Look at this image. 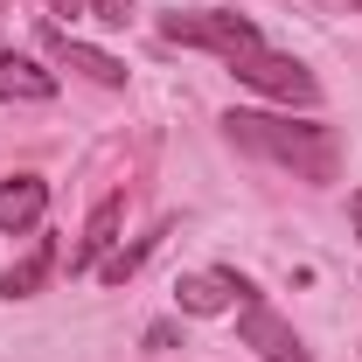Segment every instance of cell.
I'll list each match as a JSON object with an SVG mask.
<instances>
[{
  "mask_svg": "<svg viewBox=\"0 0 362 362\" xmlns=\"http://www.w3.org/2000/svg\"><path fill=\"white\" fill-rule=\"evenodd\" d=\"M160 35L181 49H209V56H244L258 49V21L237 14V7H195V14H160Z\"/></svg>",
  "mask_w": 362,
  "mask_h": 362,
  "instance_id": "obj_2",
  "label": "cell"
},
{
  "mask_svg": "<svg viewBox=\"0 0 362 362\" xmlns=\"http://www.w3.org/2000/svg\"><path fill=\"white\" fill-rule=\"evenodd\" d=\"M356 7H362V0H356Z\"/></svg>",
  "mask_w": 362,
  "mask_h": 362,
  "instance_id": "obj_16",
  "label": "cell"
},
{
  "mask_svg": "<svg viewBox=\"0 0 362 362\" xmlns=\"http://www.w3.org/2000/svg\"><path fill=\"white\" fill-rule=\"evenodd\" d=\"M237 341H244V349H258L265 362H314V356H307V341H300V334H293L286 320L272 314L258 293H251V300L237 307Z\"/></svg>",
  "mask_w": 362,
  "mask_h": 362,
  "instance_id": "obj_4",
  "label": "cell"
},
{
  "mask_svg": "<svg viewBox=\"0 0 362 362\" xmlns=\"http://www.w3.org/2000/svg\"><path fill=\"white\" fill-rule=\"evenodd\" d=\"M0 98L7 105H49L56 98V70H42V63H28V56H0Z\"/></svg>",
  "mask_w": 362,
  "mask_h": 362,
  "instance_id": "obj_8",
  "label": "cell"
},
{
  "mask_svg": "<svg viewBox=\"0 0 362 362\" xmlns=\"http://www.w3.org/2000/svg\"><path fill=\"white\" fill-rule=\"evenodd\" d=\"M160 237H168V230H153V237H139V244H126L119 258H105V265H98V279H105V286H126V279H133V272L146 265V258H153V244H160Z\"/></svg>",
  "mask_w": 362,
  "mask_h": 362,
  "instance_id": "obj_11",
  "label": "cell"
},
{
  "mask_svg": "<svg viewBox=\"0 0 362 362\" xmlns=\"http://www.w3.org/2000/svg\"><path fill=\"white\" fill-rule=\"evenodd\" d=\"M223 133L272 168H293L300 181H334L341 175V139L320 119H279V112H223Z\"/></svg>",
  "mask_w": 362,
  "mask_h": 362,
  "instance_id": "obj_1",
  "label": "cell"
},
{
  "mask_svg": "<svg viewBox=\"0 0 362 362\" xmlns=\"http://www.w3.org/2000/svg\"><path fill=\"white\" fill-rule=\"evenodd\" d=\"M175 300H181V314L209 320V314L244 307V300H251V279H237V272H188V279L175 286Z\"/></svg>",
  "mask_w": 362,
  "mask_h": 362,
  "instance_id": "obj_5",
  "label": "cell"
},
{
  "mask_svg": "<svg viewBox=\"0 0 362 362\" xmlns=\"http://www.w3.org/2000/svg\"><path fill=\"white\" fill-rule=\"evenodd\" d=\"M42 209H49V181L42 175H7V181H0V237L35 230Z\"/></svg>",
  "mask_w": 362,
  "mask_h": 362,
  "instance_id": "obj_6",
  "label": "cell"
},
{
  "mask_svg": "<svg viewBox=\"0 0 362 362\" xmlns=\"http://www.w3.org/2000/svg\"><path fill=\"white\" fill-rule=\"evenodd\" d=\"M349 216H356V237H362V188L349 195Z\"/></svg>",
  "mask_w": 362,
  "mask_h": 362,
  "instance_id": "obj_15",
  "label": "cell"
},
{
  "mask_svg": "<svg viewBox=\"0 0 362 362\" xmlns=\"http://www.w3.org/2000/svg\"><path fill=\"white\" fill-rule=\"evenodd\" d=\"M49 272H56V244H49V237H35V244L14 258V265L0 272V300H35Z\"/></svg>",
  "mask_w": 362,
  "mask_h": 362,
  "instance_id": "obj_9",
  "label": "cell"
},
{
  "mask_svg": "<svg viewBox=\"0 0 362 362\" xmlns=\"http://www.w3.org/2000/svg\"><path fill=\"white\" fill-rule=\"evenodd\" d=\"M146 349H175V320H153L146 327Z\"/></svg>",
  "mask_w": 362,
  "mask_h": 362,
  "instance_id": "obj_13",
  "label": "cell"
},
{
  "mask_svg": "<svg viewBox=\"0 0 362 362\" xmlns=\"http://www.w3.org/2000/svg\"><path fill=\"white\" fill-rule=\"evenodd\" d=\"M49 49H56V56H63L70 70H84L90 84H105V90H119V84H126V63H119L112 49H90V42H70V35H56V28H49Z\"/></svg>",
  "mask_w": 362,
  "mask_h": 362,
  "instance_id": "obj_10",
  "label": "cell"
},
{
  "mask_svg": "<svg viewBox=\"0 0 362 362\" xmlns=\"http://www.w3.org/2000/svg\"><path fill=\"white\" fill-rule=\"evenodd\" d=\"M49 7H56V14H70V21L84 14V0H49Z\"/></svg>",
  "mask_w": 362,
  "mask_h": 362,
  "instance_id": "obj_14",
  "label": "cell"
},
{
  "mask_svg": "<svg viewBox=\"0 0 362 362\" xmlns=\"http://www.w3.org/2000/svg\"><path fill=\"white\" fill-rule=\"evenodd\" d=\"M90 21H105V28H126V14H133V0H84Z\"/></svg>",
  "mask_w": 362,
  "mask_h": 362,
  "instance_id": "obj_12",
  "label": "cell"
},
{
  "mask_svg": "<svg viewBox=\"0 0 362 362\" xmlns=\"http://www.w3.org/2000/svg\"><path fill=\"white\" fill-rule=\"evenodd\" d=\"M119 223H126V195H105V202L90 209L77 251H70V272H98V265H105V251L119 244Z\"/></svg>",
  "mask_w": 362,
  "mask_h": 362,
  "instance_id": "obj_7",
  "label": "cell"
},
{
  "mask_svg": "<svg viewBox=\"0 0 362 362\" xmlns=\"http://www.w3.org/2000/svg\"><path fill=\"white\" fill-rule=\"evenodd\" d=\"M230 70H237V84L265 90V98H279V105H320V77L300 63V56H279V49H244V56H230Z\"/></svg>",
  "mask_w": 362,
  "mask_h": 362,
  "instance_id": "obj_3",
  "label": "cell"
}]
</instances>
